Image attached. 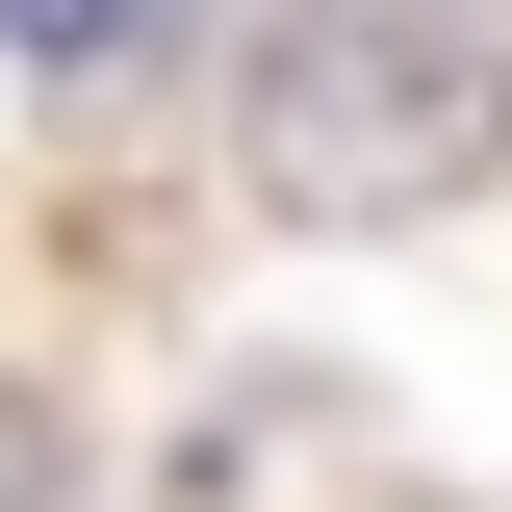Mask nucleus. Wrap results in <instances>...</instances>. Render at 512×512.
I'll return each instance as SVG.
<instances>
[{
	"mask_svg": "<svg viewBox=\"0 0 512 512\" xmlns=\"http://www.w3.org/2000/svg\"><path fill=\"white\" fill-rule=\"evenodd\" d=\"M154 26H180V0H0V52H26V77H128Z\"/></svg>",
	"mask_w": 512,
	"mask_h": 512,
	"instance_id": "f03ea898",
	"label": "nucleus"
},
{
	"mask_svg": "<svg viewBox=\"0 0 512 512\" xmlns=\"http://www.w3.org/2000/svg\"><path fill=\"white\" fill-rule=\"evenodd\" d=\"M231 128H256V205L410 231V205H461L512 154V0H282Z\"/></svg>",
	"mask_w": 512,
	"mask_h": 512,
	"instance_id": "f257e3e1",
	"label": "nucleus"
}]
</instances>
